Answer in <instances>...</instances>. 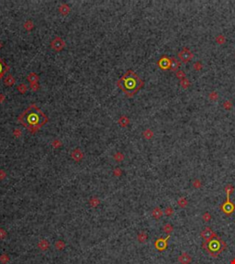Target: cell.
Wrapping results in <instances>:
<instances>
[{
	"instance_id": "1",
	"label": "cell",
	"mask_w": 235,
	"mask_h": 264,
	"mask_svg": "<svg viewBox=\"0 0 235 264\" xmlns=\"http://www.w3.org/2000/svg\"><path fill=\"white\" fill-rule=\"evenodd\" d=\"M18 120L28 129L35 131L42 128L48 119L41 109L32 105L21 114L18 117Z\"/></svg>"
},
{
	"instance_id": "2",
	"label": "cell",
	"mask_w": 235,
	"mask_h": 264,
	"mask_svg": "<svg viewBox=\"0 0 235 264\" xmlns=\"http://www.w3.org/2000/svg\"><path fill=\"white\" fill-rule=\"evenodd\" d=\"M119 87L128 96H132L143 86V82L133 71L129 70L118 82Z\"/></svg>"
},
{
	"instance_id": "3",
	"label": "cell",
	"mask_w": 235,
	"mask_h": 264,
	"mask_svg": "<svg viewBox=\"0 0 235 264\" xmlns=\"http://www.w3.org/2000/svg\"><path fill=\"white\" fill-rule=\"evenodd\" d=\"M202 248L211 257L217 258L226 248V243L214 232V234L208 240L203 242Z\"/></svg>"
},
{
	"instance_id": "4",
	"label": "cell",
	"mask_w": 235,
	"mask_h": 264,
	"mask_svg": "<svg viewBox=\"0 0 235 264\" xmlns=\"http://www.w3.org/2000/svg\"><path fill=\"white\" fill-rule=\"evenodd\" d=\"M221 209L228 216L232 215V214L233 213V211L235 210V206H234V204L232 203L231 200H230V195H227L226 201H225L221 205Z\"/></svg>"
},
{
	"instance_id": "5",
	"label": "cell",
	"mask_w": 235,
	"mask_h": 264,
	"mask_svg": "<svg viewBox=\"0 0 235 264\" xmlns=\"http://www.w3.org/2000/svg\"><path fill=\"white\" fill-rule=\"evenodd\" d=\"M178 56H179L180 60H181V62H189V61H190V60L193 58L194 54H193L190 51H189L188 49L184 48V49L182 50V51L179 52Z\"/></svg>"
},
{
	"instance_id": "6",
	"label": "cell",
	"mask_w": 235,
	"mask_h": 264,
	"mask_svg": "<svg viewBox=\"0 0 235 264\" xmlns=\"http://www.w3.org/2000/svg\"><path fill=\"white\" fill-rule=\"evenodd\" d=\"M170 238V235H168L166 238H159L155 243V247L158 250H164L167 248V241Z\"/></svg>"
},
{
	"instance_id": "7",
	"label": "cell",
	"mask_w": 235,
	"mask_h": 264,
	"mask_svg": "<svg viewBox=\"0 0 235 264\" xmlns=\"http://www.w3.org/2000/svg\"><path fill=\"white\" fill-rule=\"evenodd\" d=\"M178 261L181 264H189L192 261V258L189 256L187 252H184L179 256Z\"/></svg>"
},
{
	"instance_id": "8",
	"label": "cell",
	"mask_w": 235,
	"mask_h": 264,
	"mask_svg": "<svg viewBox=\"0 0 235 264\" xmlns=\"http://www.w3.org/2000/svg\"><path fill=\"white\" fill-rule=\"evenodd\" d=\"M170 63H171V62H170V59L167 58V57L161 58V60H160L159 62H158L160 67H161L162 69H163V70L169 69L170 68Z\"/></svg>"
},
{
	"instance_id": "9",
	"label": "cell",
	"mask_w": 235,
	"mask_h": 264,
	"mask_svg": "<svg viewBox=\"0 0 235 264\" xmlns=\"http://www.w3.org/2000/svg\"><path fill=\"white\" fill-rule=\"evenodd\" d=\"M170 62H171V63H170V69H171L173 72H177V70L180 68L179 61H177L174 57H172L170 59Z\"/></svg>"
},
{
	"instance_id": "10",
	"label": "cell",
	"mask_w": 235,
	"mask_h": 264,
	"mask_svg": "<svg viewBox=\"0 0 235 264\" xmlns=\"http://www.w3.org/2000/svg\"><path fill=\"white\" fill-rule=\"evenodd\" d=\"M213 234H214V232L211 230V228L208 227H207L205 228V229L201 232L200 235H201V237L204 238L205 240H208V238L213 235Z\"/></svg>"
},
{
	"instance_id": "11",
	"label": "cell",
	"mask_w": 235,
	"mask_h": 264,
	"mask_svg": "<svg viewBox=\"0 0 235 264\" xmlns=\"http://www.w3.org/2000/svg\"><path fill=\"white\" fill-rule=\"evenodd\" d=\"M6 71H7L6 64H5V62L2 61L1 59H0V79L2 78V76L4 75V73H6Z\"/></svg>"
},
{
	"instance_id": "12",
	"label": "cell",
	"mask_w": 235,
	"mask_h": 264,
	"mask_svg": "<svg viewBox=\"0 0 235 264\" xmlns=\"http://www.w3.org/2000/svg\"><path fill=\"white\" fill-rule=\"evenodd\" d=\"M177 203H178V206H179L180 207H186V206H187V199L184 198V197L179 198V200H178Z\"/></svg>"
},
{
	"instance_id": "13",
	"label": "cell",
	"mask_w": 235,
	"mask_h": 264,
	"mask_svg": "<svg viewBox=\"0 0 235 264\" xmlns=\"http://www.w3.org/2000/svg\"><path fill=\"white\" fill-rule=\"evenodd\" d=\"M225 191H226L227 195H231L234 191V187L232 185V184H228V185L225 187Z\"/></svg>"
},
{
	"instance_id": "14",
	"label": "cell",
	"mask_w": 235,
	"mask_h": 264,
	"mask_svg": "<svg viewBox=\"0 0 235 264\" xmlns=\"http://www.w3.org/2000/svg\"><path fill=\"white\" fill-rule=\"evenodd\" d=\"M173 229H174V227L172 225H170V224H166V225L163 227V231L167 233L168 235H170V233L173 231Z\"/></svg>"
},
{
	"instance_id": "15",
	"label": "cell",
	"mask_w": 235,
	"mask_h": 264,
	"mask_svg": "<svg viewBox=\"0 0 235 264\" xmlns=\"http://www.w3.org/2000/svg\"><path fill=\"white\" fill-rule=\"evenodd\" d=\"M180 84H181V86L184 89H187L189 86H190V83H189V81L187 80V78H185V79H183V80H181V82H180Z\"/></svg>"
},
{
	"instance_id": "16",
	"label": "cell",
	"mask_w": 235,
	"mask_h": 264,
	"mask_svg": "<svg viewBox=\"0 0 235 264\" xmlns=\"http://www.w3.org/2000/svg\"><path fill=\"white\" fill-rule=\"evenodd\" d=\"M153 215L154 217L160 218V217H161V216H163V212H162L161 210H160L159 208H156V209H154V210H153Z\"/></svg>"
},
{
	"instance_id": "17",
	"label": "cell",
	"mask_w": 235,
	"mask_h": 264,
	"mask_svg": "<svg viewBox=\"0 0 235 264\" xmlns=\"http://www.w3.org/2000/svg\"><path fill=\"white\" fill-rule=\"evenodd\" d=\"M176 75L177 78L181 79V80H183V79L186 78V73H185L184 71H177V72H176Z\"/></svg>"
},
{
	"instance_id": "18",
	"label": "cell",
	"mask_w": 235,
	"mask_h": 264,
	"mask_svg": "<svg viewBox=\"0 0 235 264\" xmlns=\"http://www.w3.org/2000/svg\"><path fill=\"white\" fill-rule=\"evenodd\" d=\"M209 99H210L211 101H216L217 99H218V94L216 93V92H211L210 94H209Z\"/></svg>"
},
{
	"instance_id": "19",
	"label": "cell",
	"mask_w": 235,
	"mask_h": 264,
	"mask_svg": "<svg viewBox=\"0 0 235 264\" xmlns=\"http://www.w3.org/2000/svg\"><path fill=\"white\" fill-rule=\"evenodd\" d=\"M164 213H166V216H172L173 214H174V209L171 207V206H169V207H166V211H164Z\"/></svg>"
},
{
	"instance_id": "20",
	"label": "cell",
	"mask_w": 235,
	"mask_h": 264,
	"mask_svg": "<svg viewBox=\"0 0 235 264\" xmlns=\"http://www.w3.org/2000/svg\"><path fill=\"white\" fill-rule=\"evenodd\" d=\"M202 218H203V220H204V221H206V222H208L209 220H210V218H211V216H210V215H209V213L206 212V213H204V215H203Z\"/></svg>"
},
{
	"instance_id": "21",
	"label": "cell",
	"mask_w": 235,
	"mask_h": 264,
	"mask_svg": "<svg viewBox=\"0 0 235 264\" xmlns=\"http://www.w3.org/2000/svg\"><path fill=\"white\" fill-rule=\"evenodd\" d=\"M224 41H225V39H224L223 35H219V36L217 37V42L219 44H223Z\"/></svg>"
},
{
	"instance_id": "22",
	"label": "cell",
	"mask_w": 235,
	"mask_h": 264,
	"mask_svg": "<svg viewBox=\"0 0 235 264\" xmlns=\"http://www.w3.org/2000/svg\"><path fill=\"white\" fill-rule=\"evenodd\" d=\"M223 106H224V108H225V109H227V110H230V109L232 108V103H231V101H225Z\"/></svg>"
},
{
	"instance_id": "23",
	"label": "cell",
	"mask_w": 235,
	"mask_h": 264,
	"mask_svg": "<svg viewBox=\"0 0 235 264\" xmlns=\"http://www.w3.org/2000/svg\"><path fill=\"white\" fill-rule=\"evenodd\" d=\"M193 66H194V69L197 70V71H198V70H201V69H202V64H201L200 62H195Z\"/></svg>"
},
{
	"instance_id": "24",
	"label": "cell",
	"mask_w": 235,
	"mask_h": 264,
	"mask_svg": "<svg viewBox=\"0 0 235 264\" xmlns=\"http://www.w3.org/2000/svg\"><path fill=\"white\" fill-rule=\"evenodd\" d=\"M193 186L195 187V188H199L201 186V182L198 180V179H197V180H195L194 181V183H193Z\"/></svg>"
},
{
	"instance_id": "25",
	"label": "cell",
	"mask_w": 235,
	"mask_h": 264,
	"mask_svg": "<svg viewBox=\"0 0 235 264\" xmlns=\"http://www.w3.org/2000/svg\"><path fill=\"white\" fill-rule=\"evenodd\" d=\"M232 264H235V259H234V260L232 261Z\"/></svg>"
}]
</instances>
